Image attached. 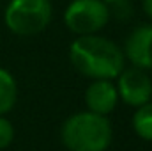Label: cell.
<instances>
[{
	"label": "cell",
	"mask_w": 152,
	"mask_h": 151,
	"mask_svg": "<svg viewBox=\"0 0 152 151\" xmlns=\"http://www.w3.org/2000/svg\"><path fill=\"white\" fill-rule=\"evenodd\" d=\"M69 61L80 75L90 80H113L126 68L122 48L99 34L76 36L69 46Z\"/></svg>",
	"instance_id": "6da1fadb"
},
{
	"label": "cell",
	"mask_w": 152,
	"mask_h": 151,
	"mask_svg": "<svg viewBox=\"0 0 152 151\" xmlns=\"http://www.w3.org/2000/svg\"><path fill=\"white\" fill-rule=\"evenodd\" d=\"M112 139L110 119L90 110L71 114L60 126V141L67 151H106Z\"/></svg>",
	"instance_id": "7a4b0ae2"
},
{
	"label": "cell",
	"mask_w": 152,
	"mask_h": 151,
	"mask_svg": "<svg viewBox=\"0 0 152 151\" xmlns=\"http://www.w3.org/2000/svg\"><path fill=\"white\" fill-rule=\"evenodd\" d=\"M51 18V0H9L4 11L7 30L20 38H32L44 32Z\"/></svg>",
	"instance_id": "3957f363"
},
{
	"label": "cell",
	"mask_w": 152,
	"mask_h": 151,
	"mask_svg": "<svg viewBox=\"0 0 152 151\" xmlns=\"http://www.w3.org/2000/svg\"><path fill=\"white\" fill-rule=\"evenodd\" d=\"M110 20V7L103 0H71L64 11V23L75 36L99 34Z\"/></svg>",
	"instance_id": "277c9868"
},
{
	"label": "cell",
	"mask_w": 152,
	"mask_h": 151,
	"mask_svg": "<svg viewBox=\"0 0 152 151\" xmlns=\"http://www.w3.org/2000/svg\"><path fill=\"white\" fill-rule=\"evenodd\" d=\"M118 100L127 107H140L152 100V80L145 70L129 66L124 68L117 76Z\"/></svg>",
	"instance_id": "5b68a950"
},
{
	"label": "cell",
	"mask_w": 152,
	"mask_h": 151,
	"mask_svg": "<svg viewBox=\"0 0 152 151\" xmlns=\"http://www.w3.org/2000/svg\"><path fill=\"white\" fill-rule=\"evenodd\" d=\"M124 59L131 66L149 71L152 70V21L134 27L124 41Z\"/></svg>",
	"instance_id": "8992f818"
},
{
	"label": "cell",
	"mask_w": 152,
	"mask_h": 151,
	"mask_svg": "<svg viewBox=\"0 0 152 151\" xmlns=\"http://www.w3.org/2000/svg\"><path fill=\"white\" fill-rule=\"evenodd\" d=\"M118 105V93L112 80H92L85 89L87 110L99 115H108Z\"/></svg>",
	"instance_id": "52a82bcc"
},
{
	"label": "cell",
	"mask_w": 152,
	"mask_h": 151,
	"mask_svg": "<svg viewBox=\"0 0 152 151\" xmlns=\"http://www.w3.org/2000/svg\"><path fill=\"white\" fill-rule=\"evenodd\" d=\"M18 101V84L12 73L0 68V115H5L14 109Z\"/></svg>",
	"instance_id": "ba28073f"
},
{
	"label": "cell",
	"mask_w": 152,
	"mask_h": 151,
	"mask_svg": "<svg viewBox=\"0 0 152 151\" xmlns=\"http://www.w3.org/2000/svg\"><path fill=\"white\" fill-rule=\"evenodd\" d=\"M131 126L142 141L152 142V100L136 107L131 119Z\"/></svg>",
	"instance_id": "9c48e42d"
},
{
	"label": "cell",
	"mask_w": 152,
	"mask_h": 151,
	"mask_svg": "<svg viewBox=\"0 0 152 151\" xmlns=\"http://www.w3.org/2000/svg\"><path fill=\"white\" fill-rule=\"evenodd\" d=\"M12 141H14V126L5 115H0V150L9 148Z\"/></svg>",
	"instance_id": "30bf717a"
},
{
	"label": "cell",
	"mask_w": 152,
	"mask_h": 151,
	"mask_svg": "<svg viewBox=\"0 0 152 151\" xmlns=\"http://www.w3.org/2000/svg\"><path fill=\"white\" fill-rule=\"evenodd\" d=\"M108 7H110V16H115L117 20H122V21H126L133 13V7L127 0H115L108 4Z\"/></svg>",
	"instance_id": "8fae6325"
},
{
	"label": "cell",
	"mask_w": 152,
	"mask_h": 151,
	"mask_svg": "<svg viewBox=\"0 0 152 151\" xmlns=\"http://www.w3.org/2000/svg\"><path fill=\"white\" fill-rule=\"evenodd\" d=\"M142 9H143L145 16L152 21V0H142Z\"/></svg>",
	"instance_id": "7c38bea8"
},
{
	"label": "cell",
	"mask_w": 152,
	"mask_h": 151,
	"mask_svg": "<svg viewBox=\"0 0 152 151\" xmlns=\"http://www.w3.org/2000/svg\"><path fill=\"white\" fill-rule=\"evenodd\" d=\"M104 4H112V2H115V0H103Z\"/></svg>",
	"instance_id": "4fadbf2b"
},
{
	"label": "cell",
	"mask_w": 152,
	"mask_h": 151,
	"mask_svg": "<svg viewBox=\"0 0 152 151\" xmlns=\"http://www.w3.org/2000/svg\"><path fill=\"white\" fill-rule=\"evenodd\" d=\"M0 4H2V0H0Z\"/></svg>",
	"instance_id": "5bb4252c"
}]
</instances>
